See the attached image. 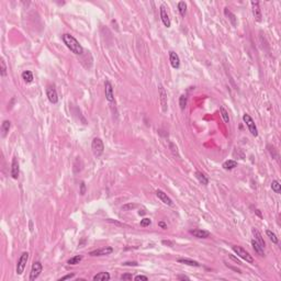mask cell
Masks as SVG:
<instances>
[{
    "label": "cell",
    "instance_id": "cell-1",
    "mask_svg": "<svg viewBox=\"0 0 281 281\" xmlns=\"http://www.w3.org/2000/svg\"><path fill=\"white\" fill-rule=\"evenodd\" d=\"M62 40H63L64 44L68 47V49H70V51H72L74 54H76V55H80V54L84 53V49H82V46L79 44V42L77 41L76 39H75L74 36H73V35L65 33V34L62 35Z\"/></svg>",
    "mask_w": 281,
    "mask_h": 281
},
{
    "label": "cell",
    "instance_id": "cell-2",
    "mask_svg": "<svg viewBox=\"0 0 281 281\" xmlns=\"http://www.w3.org/2000/svg\"><path fill=\"white\" fill-rule=\"evenodd\" d=\"M91 149H92V153L96 157H100L102 155L103 152H105V144H103L102 139L99 138V137H95L91 142Z\"/></svg>",
    "mask_w": 281,
    "mask_h": 281
},
{
    "label": "cell",
    "instance_id": "cell-3",
    "mask_svg": "<svg viewBox=\"0 0 281 281\" xmlns=\"http://www.w3.org/2000/svg\"><path fill=\"white\" fill-rule=\"evenodd\" d=\"M232 249H233V251H234V253L236 254L237 256H238V257H241L242 259L246 260L247 263H249V264H253L254 263V258L251 257V254H249L248 251H246V249L243 248V247H241V246H233Z\"/></svg>",
    "mask_w": 281,
    "mask_h": 281
},
{
    "label": "cell",
    "instance_id": "cell-4",
    "mask_svg": "<svg viewBox=\"0 0 281 281\" xmlns=\"http://www.w3.org/2000/svg\"><path fill=\"white\" fill-rule=\"evenodd\" d=\"M243 121H244V123L246 124V126L248 128L249 132L251 133V135L253 136H258V130H257V126H256L255 122H254L253 118H251L249 114L245 113L244 115H243Z\"/></svg>",
    "mask_w": 281,
    "mask_h": 281
},
{
    "label": "cell",
    "instance_id": "cell-5",
    "mask_svg": "<svg viewBox=\"0 0 281 281\" xmlns=\"http://www.w3.org/2000/svg\"><path fill=\"white\" fill-rule=\"evenodd\" d=\"M158 93H159V101H160V105H162V110H163V112H167V109H168L167 91L165 90L163 85L158 86Z\"/></svg>",
    "mask_w": 281,
    "mask_h": 281
},
{
    "label": "cell",
    "instance_id": "cell-6",
    "mask_svg": "<svg viewBox=\"0 0 281 281\" xmlns=\"http://www.w3.org/2000/svg\"><path fill=\"white\" fill-rule=\"evenodd\" d=\"M28 260H29V253L28 251H24V253H22V255L20 256V258H19V260H18V264H16V274H23Z\"/></svg>",
    "mask_w": 281,
    "mask_h": 281
},
{
    "label": "cell",
    "instance_id": "cell-7",
    "mask_svg": "<svg viewBox=\"0 0 281 281\" xmlns=\"http://www.w3.org/2000/svg\"><path fill=\"white\" fill-rule=\"evenodd\" d=\"M43 270V266L40 261H35L33 263L32 268H31V272H30V281H34L35 279H37V277L41 274Z\"/></svg>",
    "mask_w": 281,
    "mask_h": 281
},
{
    "label": "cell",
    "instance_id": "cell-8",
    "mask_svg": "<svg viewBox=\"0 0 281 281\" xmlns=\"http://www.w3.org/2000/svg\"><path fill=\"white\" fill-rule=\"evenodd\" d=\"M105 98H107L108 102L113 103L114 102V93H113V87L112 84L109 80L105 82Z\"/></svg>",
    "mask_w": 281,
    "mask_h": 281
},
{
    "label": "cell",
    "instance_id": "cell-9",
    "mask_svg": "<svg viewBox=\"0 0 281 281\" xmlns=\"http://www.w3.org/2000/svg\"><path fill=\"white\" fill-rule=\"evenodd\" d=\"M159 13H160V19H162V22L164 23V26H165L166 28H170L171 22H170L169 16H168V13H167V10H166V6L165 5L160 6Z\"/></svg>",
    "mask_w": 281,
    "mask_h": 281
},
{
    "label": "cell",
    "instance_id": "cell-10",
    "mask_svg": "<svg viewBox=\"0 0 281 281\" xmlns=\"http://www.w3.org/2000/svg\"><path fill=\"white\" fill-rule=\"evenodd\" d=\"M156 195H157L158 199L162 201V202H164L165 204H167L168 207H174V202H172V200L170 199L169 197L167 195V193H165L163 190H156Z\"/></svg>",
    "mask_w": 281,
    "mask_h": 281
},
{
    "label": "cell",
    "instance_id": "cell-11",
    "mask_svg": "<svg viewBox=\"0 0 281 281\" xmlns=\"http://www.w3.org/2000/svg\"><path fill=\"white\" fill-rule=\"evenodd\" d=\"M112 253H113V248L112 247H103V248H99V249H96V251H90L89 255L92 256V257H97V256H107Z\"/></svg>",
    "mask_w": 281,
    "mask_h": 281
},
{
    "label": "cell",
    "instance_id": "cell-12",
    "mask_svg": "<svg viewBox=\"0 0 281 281\" xmlns=\"http://www.w3.org/2000/svg\"><path fill=\"white\" fill-rule=\"evenodd\" d=\"M251 9H253L254 18H255V20L257 22H260L263 16H261V10H260V7H259V2L258 1H251Z\"/></svg>",
    "mask_w": 281,
    "mask_h": 281
},
{
    "label": "cell",
    "instance_id": "cell-13",
    "mask_svg": "<svg viewBox=\"0 0 281 281\" xmlns=\"http://www.w3.org/2000/svg\"><path fill=\"white\" fill-rule=\"evenodd\" d=\"M46 96L49 98V102L53 103V105H56L58 102V95L57 91H56L55 88L53 87H47L46 88Z\"/></svg>",
    "mask_w": 281,
    "mask_h": 281
},
{
    "label": "cell",
    "instance_id": "cell-14",
    "mask_svg": "<svg viewBox=\"0 0 281 281\" xmlns=\"http://www.w3.org/2000/svg\"><path fill=\"white\" fill-rule=\"evenodd\" d=\"M11 177L13 179H18L19 178V174H20V166H19V160L16 157H13L11 163Z\"/></svg>",
    "mask_w": 281,
    "mask_h": 281
},
{
    "label": "cell",
    "instance_id": "cell-15",
    "mask_svg": "<svg viewBox=\"0 0 281 281\" xmlns=\"http://www.w3.org/2000/svg\"><path fill=\"white\" fill-rule=\"evenodd\" d=\"M169 61H170V64H171L172 68L178 69V68L180 67V58H179V56L177 53H175V52H172V51L169 52Z\"/></svg>",
    "mask_w": 281,
    "mask_h": 281
},
{
    "label": "cell",
    "instance_id": "cell-16",
    "mask_svg": "<svg viewBox=\"0 0 281 281\" xmlns=\"http://www.w3.org/2000/svg\"><path fill=\"white\" fill-rule=\"evenodd\" d=\"M190 234L197 238H208L210 236V232L205 230H191Z\"/></svg>",
    "mask_w": 281,
    "mask_h": 281
},
{
    "label": "cell",
    "instance_id": "cell-17",
    "mask_svg": "<svg viewBox=\"0 0 281 281\" xmlns=\"http://www.w3.org/2000/svg\"><path fill=\"white\" fill-rule=\"evenodd\" d=\"M10 128H11V122L9 120H5L1 124V136L6 137L8 135L10 131Z\"/></svg>",
    "mask_w": 281,
    "mask_h": 281
},
{
    "label": "cell",
    "instance_id": "cell-18",
    "mask_svg": "<svg viewBox=\"0 0 281 281\" xmlns=\"http://www.w3.org/2000/svg\"><path fill=\"white\" fill-rule=\"evenodd\" d=\"M251 246H253L254 251L258 254L259 256H265V253H264V247L259 244V243L256 241V239H253L251 241Z\"/></svg>",
    "mask_w": 281,
    "mask_h": 281
},
{
    "label": "cell",
    "instance_id": "cell-19",
    "mask_svg": "<svg viewBox=\"0 0 281 281\" xmlns=\"http://www.w3.org/2000/svg\"><path fill=\"white\" fill-rule=\"evenodd\" d=\"M251 232H253V235H254V237H255L256 241H257V242L259 243V244L261 245L263 247H265L266 243H265V241H264L263 236H261V234H260L259 231L256 230V228H253V230H251Z\"/></svg>",
    "mask_w": 281,
    "mask_h": 281
},
{
    "label": "cell",
    "instance_id": "cell-20",
    "mask_svg": "<svg viewBox=\"0 0 281 281\" xmlns=\"http://www.w3.org/2000/svg\"><path fill=\"white\" fill-rule=\"evenodd\" d=\"M178 263L185 264V265H188V266H193V267H200L201 266L198 261L188 259V258H180V259H178Z\"/></svg>",
    "mask_w": 281,
    "mask_h": 281
},
{
    "label": "cell",
    "instance_id": "cell-21",
    "mask_svg": "<svg viewBox=\"0 0 281 281\" xmlns=\"http://www.w3.org/2000/svg\"><path fill=\"white\" fill-rule=\"evenodd\" d=\"M195 177H197V179L199 180L200 184H202L204 185V186H207L208 184H209V179H208V177L205 176L203 172L201 171H195Z\"/></svg>",
    "mask_w": 281,
    "mask_h": 281
},
{
    "label": "cell",
    "instance_id": "cell-22",
    "mask_svg": "<svg viewBox=\"0 0 281 281\" xmlns=\"http://www.w3.org/2000/svg\"><path fill=\"white\" fill-rule=\"evenodd\" d=\"M224 13H225V16H227V19L231 21L232 26H236L237 20H236V16H235V14H234V13H232V12H231L230 10H228V8H225V9H224Z\"/></svg>",
    "mask_w": 281,
    "mask_h": 281
},
{
    "label": "cell",
    "instance_id": "cell-23",
    "mask_svg": "<svg viewBox=\"0 0 281 281\" xmlns=\"http://www.w3.org/2000/svg\"><path fill=\"white\" fill-rule=\"evenodd\" d=\"M93 280H101V281H108L110 280L109 272H99L96 276H93Z\"/></svg>",
    "mask_w": 281,
    "mask_h": 281
},
{
    "label": "cell",
    "instance_id": "cell-24",
    "mask_svg": "<svg viewBox=\"0 0 281 281\" xmlns=\"http://www.w3.org/2000/svg\"><path fill=\"white\" fill-rule=\"evenodd\" d=\"M235 167H237V162L236 160L228 159L223 164V168L224 169H226V170H232V169H234Z\"/></svg>",
    "mask_w": 281,
    "mask_h": 281
},
{
    "label": "cell",
    "instance_id": "cell-25",
    "mask_svg": "<svg viewBox=\"0 0 281 281\" xmlns=\"http://www.w3.org/2000/svg\"><path fill=\"white\" fill-rule=\"evenodd\" d=\"M22 79H23L24 82H28V84H30V82H33V74L31 70H24L23 73H22Z\"/></svg>",
    "mask_w": 281,
    "mask_h": 281
},
{
    "label": "cell",
    "instance_id": "cell-26",
    "mask_svg": "<svg viewBox=\"0 0 281 281\" xmlns=\"http://www.w3.org/2000/svg\"><path fill=\"white\" fill-rule=\"evenodd\" d=\"M178 11L181 16H185L187 13V3L185 1H180L178 2Z\"/></svg>",
    "mask_w": 281,
    "mask_h": 281
},
{
    "label": "cell",
    "instance_id": "cell-27",
    "mask_svg": "<svg viewBox=\"0 0 281 281\" xmlns=\"http://www.w3.org/2000/svg\"><path fill=\"white\" fill-rule=\"evenodd\" d=\"M187 102H188V98H187L186 95H181L180 98H179V105H180V109L185 110L186 109Z\"/></svg>",
    "mask_w": 281,
    "mask_h": 281
},
{
    "label": "cell",
    "instance_id": "cell-28",
    "mask_svg": "<svg viewBox=\"0 0 281 281\" xmlns=\"http://www.w3.org/2000/svg\"><path fill=\"white\" fill-rule=\"evenodd\" d=\"M220 111H221V114H222V118H223L224 122H225V123H230V115H228V112L226 111V109L223 107V105L220 108Z\"/></svg>",
    "mask_w": 281,
    "mask_h": 281
},
{
    "label": "cell",
    "instance_id": "cell-29",
    "mask_svg": "<svg viewBox=\"0 0 281 281\" xmlns=\"http://www.w3.org/2000/svg\"><path fill=\"white\" fill-rule=\"evenodd\" d=\"M82 256H79V255L74 256V257H72L69 260H68L67 264L68 265H77V264H79L82 261Z\"/></svg>",
    "mask_w": 281,
    "mask_h": 281
},
{
    "label": "cell",
    "instance_id": "cell-30",
    "mask_svg": "<svg viewBox=\"0 0 281 281\" xmlns=\"http://www.w3.org/2000/svg\"><path fill=\"white\" fill-rule=\"evenodd\" d=\"M266 234H267V236L269 237V239L270 241H271L272 243H274V244H278V242H279V239H278V237H277V235L274 234V232H271V231H266Z\"/></svg>",
    "mask_w": 281,
    "mask_h": 281
},
{
    "label": "cell",
    "instance_id": "cell-31",
    "mask_svg": "<svg viewBox=\"0 0 281 281\" xmlns=\"http://www.w3.org/2000/svg\"><path fill=\"white\" fill-rule=\"evenodd\" d=\"M271 189L274 191L276 193H280L281 192V185L278 180H274L271 182Z\"/></svg>",
    "mask_w": 281,
    "mask_h": 281
},
{
    "label": "cell",
    "instance_id": "cell-32",
    "mask_svg": "<svg viewBox=\"0 0 281 281\" xmlns=\"http://www.w3.org/2000/svg\"><path fill=\"white\" fill-rule=\"evenodd\" d=\"M0 67H1V77H6L7 76V66H6L3 59H1L0 62Z\"/></svg>",
    "mask_w": 281,
    "mask_h": 281
},
{
    "label": "cell",
    "instance_id": "cell-33",
    "mask_svg": "<svg viewBox=\"0 0 281 281\" xmlns=\"http://www.w3.org/2000/svg\"><path fill=\"white\" fill-rule=\"evenodd\" d=\"M151 224H152V220L148 218H145L141 221V226H142V227H146V226H149Z\"/></svg>",
    "mask_w": 281,
    "mask_h": 281
},
{
    "label": "cell",
    "instance_id": "cell-34",
    "mask_svg": "<svg viewBox=\"0 0 281 281\" xmlns=\"http://www.w3.org/2000/svg\"><path fill=\"white\" fill-rule=\"evenodd\" d=\"M136 208V204H126V205H123L122 207V210H124V211H128V210H131V209H135Z\"/></svg>",
    "mask_w": 281,
    "mask_h": 281
},
{
    "label": "cell",
    "instance_id": "cell-35",
    "mask_svg": "<svg viewBox=\"0 0 281 281\" xmlns=\"http://www.w3.org/2000/svg\"><path fill=\"white\" fill-rule=\"evenodd\" d=\"M134 280H136V281H139V280L147 281V280H148V278H147L146 276H142V274H138V276L134 277Z\"/></svg>",
    "mask_w": 281,
    "mask_h": 281
},
{
    "label": "cell",
    "instance_id": "cell-36",
    "mask_svg": "<svg viewBox=\"0 0 281 281\" xmlns=\"http://www.w3.org/2000/svg\"><path fill=\"white\" fill-rule=\"evenodd\" d=\"M132 274H122L121 276V279L122 280H132Z\"/></svg>",
    "mask_w": 281,
    "mask_h": 281
},
{
    "label": "cell",
    "instance_id": "cell-37",
    "mask_svg": "<svg viewBox=\"0 0 281 281\" xmlns=\"http://www.w3.org/2000/svg\"><path fill=\"white\" fill-rule=\"evenodd\" d=\"M75 277V274H66V276H64V277H62V278H59L58 279V280L59 281H63V280H67V279H72V278H74Z\"/></svg>",
    "mask_w": 281,
    "mask_h": 281
},
{
    "label": "cell",
    "instance_id": "cell-38",
    "mask_svg": "<svg viewBox=\"0 0 281 281\" xmlns=\"http://www.w3.org/2000/svg\"><path fill=\"white\" fill-rule=\"evenodd\" d=\"M268 148H269V152H270V154H271V156H272V155H274V157H276V159H278V155H277V154L274 153V147H271V146H268Z\"/></svg>",
    "mask_w": 281,
    "mask_h": 281
},
{
    "label": "cell",
    "instance_id": "cell-39",
    "mask_svg": "<svg viewBox=\"0 0 281 281\" xmlns=\"http://www.w3.org/2000/svg\"><path fill=\"white\" fill-rule=\"evenodd\" d=\"M158 225H159L162 228H164V230H167V224H166L165 222H163V221L158 222Z\"/></svg>",
    "mask_w": 281,
    "mask_h": 281
},
{
    "label": "cell",
    "instance_id": "cell-40",
    "mask_svg": "<svg viewBox=\"0 0 281 281\" xmlns=\"http://www.w3.org/2000/svg\"><path fill=\"white\" fill-rule=\"evenodd\" d=\"M85 189H86V186H85L84 182H82V185H80V194L82 195L85 194Z\"/></svg>",
    "mask_w": 281,
    "mask_h": 281
},
{
    "label": "cell",
    "instance_id": "cell-41",
    "mask_svg": "<svg viewBox=\"0 0 281 281\" xmlns=\"http://www.w3.org/2000/svg\"><path fill=\"white\" fill-rule=\"evenodd\" d=\"M123 265L124 266H137V263L136 261H132V263H131V261H126V263H123Z\"/></svg>",
    "mask_w": 281,
    "mask_h": 281
},
{
    "label": "cell",
    "instance_id": "cell-42",
    "mask_svg": "<svg viewBox=\"0 0 281 281\" xmlns=\"http://www.w3.org/2000/svg\"><path fill=\"white\" fill-rule=\"evenodd\" d=\"M163 244L164 245H169L170 247L174 246V242H170V241H163Z\"/></svg>",
    "mask_w": 281,
    "mask_h": 281
},
{
    "label": "cell",
    "instance_id": "cell-43",
    "mask_svg": "<svg viewBox=\"0 0 281 281\" xmlns=\"http://www.w3.org/2000/svg\"><path fill=\"white\" fill-rule=\"evenodd\" d=\"M177 278H178L179 280H189V277H186V276H178Z\"/></svg>",
    "mask_w": 281,
    "mask_h": 281
},
{
    "label": "cell",
    "instance_id": "cell-44",
    "mask_svg": "<svg viewBox=\"0 0 281 281\" xmlns=\"http://www.w3.org/2000/svg\"><path fill=\"white\" fill-rule=\"evenodd\" d=\"M138 214H139V215H143V214H145V212L144 211H139Z\"/></svg>",
    "mask_w": 281,
    "mask_h": 281
}]
</instances>
